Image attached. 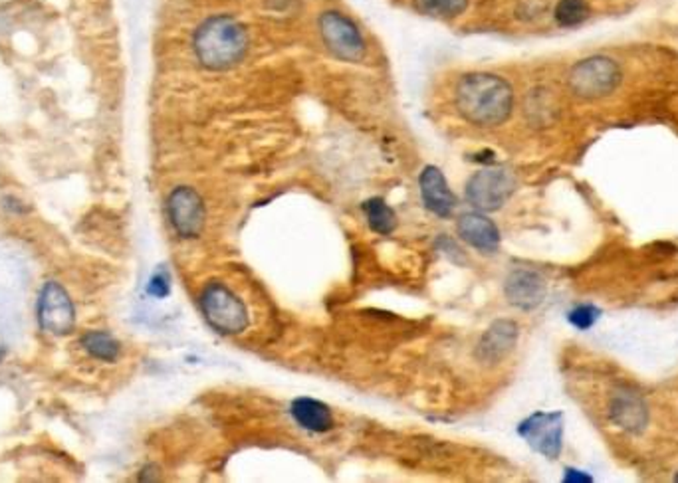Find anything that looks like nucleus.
<instances>
[{"label":"nucleus","mask_w":678,"mask_h":483,"mask_svg":"<svg viewBox=\"0 0 678 483\" xmlns=\"http://www.w3.org/2000/svg\"><path fill=\"white\" fill-rule=\"evenodd\" d=\"M292 416L304 430L327 432L334 426V414L327 406L314 399H298L292 402Z\"/></svg>","instance_id":"nucleus-15"},{"label":"nucleus","mask_w":678,"mask_h":483,"mask_svg":"<svg viewBox=\"0 0 678 483\" xmlns=\"http://www.w3.org/2000/svg\"><path fill=\"white\" fill-rule=\"evenodd\" d=\"M589 16L585 0H560L555 6V20L560 26H577Z\"/></svg>","instance_id":"nucleus-19"},{"label":"nucleus","mask_w":678,"mask_h":483,"mask_svg":"<svg viewBox=\"0 0 678 483\" xmlns=\"http://www.w3.org/2000/svg\"><path fill=\"white\" fill-rule=\"evenodd\" d=\"M201 310L206 321L218 333L233 335L244 331L248 325V311L244 303L221 283H211L201 295Z\"/></svg>","instance_id":"nucleus-4"},{"label":"nucleus","mask_w":678,"mask_h":483,"mask_svg":"<svg viewBox=\"0 0 678 483\" xmlns=\"http://www.w3.org/2000/svg\"><path fill=\"white\" fill-rule=\"evenodd\" d=\"M193 48L204 68L226 70L246 56L248 34L233 16H211L196 28Z\"/></svg>","instance_id":"nucleus-2"},{"label":"nucleus","mask_w":678,"mask_h":483,"mask_svg":"<svg viewBox=\"0 0 678 483\" xmlns=\"http://www.w3.org/2000/svg\"><path fill=\"white\" fill-rule=\"evenodd\" d=\"M609 419L627 432H641L649 424V409L639 394L617 390L609 402Z\"/></svg>","instance_id":"nucleus-11"},{"label":"nucleus","mask_w":678,"mask_h":483,"mask_svg":"<svg viewBox=\"0 0 678 483\" xmlns=\"http://www.w3.org/2000/svg\"><path fill=\"white\" fill-rule=\"evenodd\" d=\"M676 481H678V476H676Z\"/></svg>","instance_id":"nucleus-24"},{"label":"nucleus","mask_w":678,"mask_h":483,"mask_svg":"<svg viewBox=\"0 0 678 483\" xmlns=\"http://www.w3.org/2000/svg\"><path fill=\"white\" fill-rule=\"evenodd\" d=\"M516 181L506 169H483L466 182V201L478 211H498L510 199Z\"/></svg>","instance_id":"nucleus-6"},{"label":"nucleus","mask_w":678,"mask_h":483,"mask_svg":"<svg viewBox=\"0 0 678 483\" xmlns=\"http://www.w3.org/2000/svg\"><path fill=\"white\" fill-rule=\"evenodd\" d=\"M82 347L87 355L104 362H115L122 353V347L105 331H87L82 337Z\"/></svg>","instance_id":"nucleus-16"},{"label":"nucleus","mask_w":678,"mask_h":483,"mask_svg":"<svg viewBox=\"0 0 678 483\" xmlns=\"http://www.w3.org/2000/svg\"><path fill=\"white\" fill-rule=\"evenodd\" d=\"M167 214L173 228L183 238L199 236L206 218L203 199L189 186H179V189L171 192L167 201Z\"/></svg>","instance_id":"nucleus-9"},{"label":"nucleus","mask_w":678,"mask_h":483,"mask_svg":"<svg viewBox=\"0 0 678 483\" xmlns=\"http://www.w3.org/2000/svg\"><path fill=\"white\" fill-rule=\"evenodd\" d=\"M320 34L335 58L344 62H359L364 60L367 46L365 38L361 34L355 22L337 10H325L318 20Z\"/></svg>","instance_id":"nucleus-3"},{"label":"nucleus","mask_w":678,"mask_h":483,"mask_svg":"<svg viewBox=\"0 0 678 483\" xmlns=\"http://www.w3.org/2000/svg\"><path fill=\"white\" fill-rule=\"evenodd\" d=\"M518 341V325L508 320L492 323L486 333L480 337L476 347V359L486 365H494L504 359Z\"/></svg>","instance_id":"nucleus-10"},{"label":"nucleus","mask_w":678,"mask_h":483,"mask_svg":"<svg viewBox=\"0 0 678 483\" xmlns=\"http://www.w3.org/2000/svg\"><path fill=\"white\" fill-rule=\"evenodd\" d=\"M454 104L468 123L478 127H496L510 117L513 92L510 84L494 74H466L456 84Z\"/></svg>","instance_id":"nucleus-1"},{"label":"nucleus","mask_w":678,"mask_h":483,"mask_svg":"<svg viewBox=\"0 0 678 483\" xmlns=\"http://www.w3.org/2000/svg\"><path fill=\"white\" fill-rule=\"evenodd\" d=\"M599 315H601V311L597 310V307H593V305H579V307H575V310L570 313V317H567V320H570V323L573 327L585 331V329H589V327H592L599 320Z\"/></svg>","instance_id":"nucleus-20"},{"label":"nucleus","mask_w":678,"mask_h":483,"mask_svg":"<svg viewBox=\"0 0 678 483\" xmlns=\"http://www.w3.org/2000/svg\"><path fill=\"white\" fill-rule=\"evenodd\" d=\"M619 65L611 58L595 56L575 64L570 72V78H567V84H570L572 92L577 97L597 100V97H605L613 92L619 85Z\"/></svg>","instance_id":"nucleus-5"},{"label":"nucleus","mask_w":678,"mask_h":483,"mask_svg":"<svg viewBox=\"0 0 678 483\" xmlns=\"http://www.w3.org/2000/svg\"><path fill=\"white\" fill-rule=\"evenodd\" d=\"M565 481H592V478H589V476H583V474H582V471H575V469H567Z\"/></svg>","instance_id":"nucleus-22"},{"label":"nucleus","mask_w":678,"mask_h":483,"mask_svg":"<svg viewBox=\"0 0 678 483\" xmlns=\"http://www.w3.org/2000/svg\"><path fill=\"white\" fill-rule=\"evenodd\" d=\"M506 298L520 310H533L545 298V281L532 270H516L506 280Z\"/></svg>","instance_id":"nucleus-12"},{"label":"nucleus","mask_w":678,"mask_h":483,"mask_svg":"<svg viewBox=\"0 0 678 483\" xmlns=\"http://www.w3.org/2000/svg\"><path fill=\"white\" fill-rule=\"evenodd\" d=\"M171 291V278L167 270H159L155 276L149 280L147 285V293L153 295V298H167Z\"/></svg>","instance_id":"nucleus-21"},{"label":"nucleus","mask_w":678,"mask_h":483,"mask_svg":"<svg viewBox=\"0 0 678 483\" xmlns=\"http://www.w3.org/2000/svg\"><path fill=\"white\" fill-rule=\"evenodd\" d=\"M421 196L426 208L436 216L448 218L456 208V196L448 189L444 174L436 167H426L421 174Z\"/></svg>","instance_id":"nucleus-13"},{"label":"nucleus","mask_w":678,"mask_h":483,"mask_svg":"<svg viewBox=\"0 0 678 483\" xmlns=\"http://www.w3.org/2000/svg\"><path fill=\"white\" fill-rule=\"evenodd\" d=\"M364 212L367 218L369 228L377 234L387 236L397 228V216L393 208L383 199H371L364 204Z\"/></svg>","instance_id":"nucleus-17"},{"label":"nucleus","mask_w":678,"mask_h":483,"mask_svg":"<svg viewBox=\"0 0 678 483\" xmlns=\"http://www.w3.org/2000/svg\"><path fill=\"white\" fill-rule=\"evenodd\" d=\"M414 6L431 18H456L468 8V0H414Z\"/></svg>","instance_id":"nucleus-18"},{"label":"nucleus","mask_w":678,"mask_h":483,"mask_svg":"<svg viewBox=\"0 0 678 483\" xmlns=\"http://www.w3.org/2000/svg\"><path fill=\"white\" fill-rule=\"evenodd\" d=\"M5 355H6V353H5V349H3V347H0V362H3V360H5Z\"/></svg>","instance_id":"nucleus-23"},{"label":"nucleus","mask_w":678,"mask_h":483,"mask_svg":"<svg viewBox=\"0 0 678 483\" xmlns=\"http://www.w3.org/2000/svg\"><path fill=\"white\" fill-rule=\"evenodd\" d=\"M518 432L535 452L555 459L563 446V414L535 412L520 424Z\"/></svg>","instance_id":"nucleus-8"},{"label":"nucleus","mask_w":678,"mask_h":483,"mask_svg":"<svg viewBox=\"0 0 678 483\" xmlns=\"http://www.w3.org/2000/svg\"><path fill=\"white\" fill-rule=\"evenodd\" d=\"M38 321L44 331L56 337L74 331L75 310L68 291L60 283H44L38 298Z\"/></svg>","instance_id":"nucleus-7"},{"label":"nucleus","mask_w":678,"mask_h":483,"mask_svg":"<svg viewBox=\"0 0 678 483\" xmlns=\"http://www.w3.org/2000/svg\"><path fill=\"white\" fill-rule=\"evenodd\" d=\"M458 234L480 251H496L500 248V232L496 224L478 212H468L458 218Z\"/></svg>","instance_id":"nucleus-14"}]
</instances>
